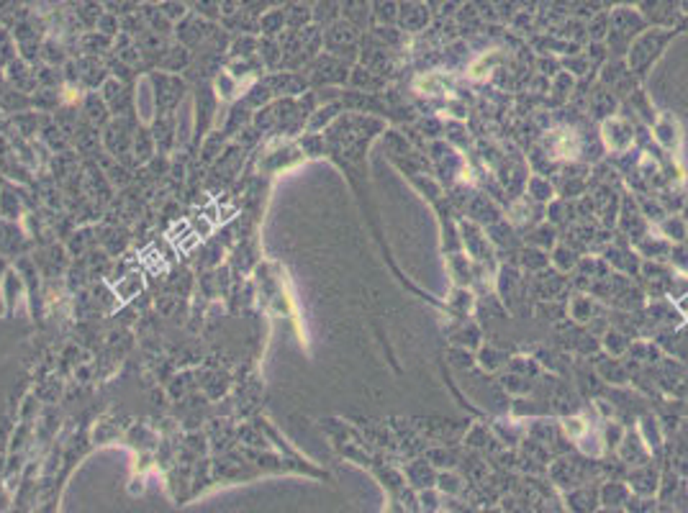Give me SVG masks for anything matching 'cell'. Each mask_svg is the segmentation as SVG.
<instances>
[{"label": "cell", "mask_w": 688, "mask_h": 513, "mask_svg": "<svg viewBox=\"0 0 688 513\" xmlns=\"http://www.w3.org/2000/svg\"><path fill=\"white\" fill-rule=\"evenodd\" d=\"M439 485H442V491H449V493H457L460 491V480L457 477H452V475H442L439 477Z\"/></svg>", "instance_id": "cell-10"}, {"label": "cell", "mask_w": 688, "mask_h": 513, "mask_svg": "<svg viewBox=\"0 0 688 513\" xmlns=\"http://www.w3.org/2000/svg\"><path fill=\"white\" fill-rule=\"evenodd\" d=\"M534 236H539V239H531V241H537V244H553L555 241V234H553V229H539Z\"/></svg>", "instance_id": "cell-11"}, {"label": "cell", "mask_w": 688, "mask_h": 513, "mask_svg": "<svg viewBox=\"0 0 688 513\" xmlns=\"http://www.w3.org/2000/svg\"><path fill=\"white\" fill-rule=\"evenodd\" d=\"M642 29V21L640 15H635L627 8H619L616 13L611 15V26H609V46H611L614 54H621L627 49V44L632 41L637 31Z\"/></svg>", "instance_id": "cell-1"}, {"label": "cell", "mask_w": 688, "mask_h": 513, "mask_svg": "<svg viewBox=\"0 0 688 513\" xmlns=\"http://www.w3.org/2000/svg\"><path fill=\"white\" fill-rule=\"evenodd\" d=\"M529 187H531V193H534V198H539V201H547V198H553V187L545 185V182H542L539 178L531 180Z\"/></svg>", "instance_id": "cell-6"}, {"label": "cell", "mask_w": 688, "mask_h": 513, "mask_svg": "<svg viewBox=\"0 0 688 513\" xmlns=\"http://www.w3.org/2000/svg\"><path fill=\"white\" fill-rule=\"evenodd\" d=\"M421 500H424V506H429V508H434V503H437L434 493H424V495H421Z\"/></svg>", "instance_id": "cell-13"}, {"label": "cell", "mask_w": 688, "mask_h": 513, "mask_svg": "<svg viewBox=\"0 0 688 513\" xmlns=\"http://www.w3.org/2000/svg\"><path fill=\"white\" fill-rule=\"evenodd\" d=\"M565 429H568V434H576L578 437V434L583 432V424H581V418H568V421H565Z\"/></svg>", "instance_id": "cell-12"}, {"label": "cell", "mask_w": 688, "mask_h": 513, "mask_svg": "<svg viewBox=\"0 0 688 513\" xmlns=\"http://www.w3.org/2000/svg\"><path fill=\"white\" fill-rule=\"evenodd\" d=\"M375 8H378V11H375V15H378V18H381V21H388V23H393V21H396V6H393V3H390V0H381V3H378V6H375Z\"/></svg>", "instance_id": "cell-5"}, {"label": "cell", "mask_w": 688, "mask_h": 513, "mask_svg": "<svg viewBox=\"0 0 688 513\" xmlns=\"http://www.w3.org/2000/svg\"><path fill=\"white\" fill-rule=\"evenodd\" d=\"M555 262H557V267L570 269V267H573V265H576V254L570 252V249H565V246H562V249H557V252H555Z\"/></svg>", "instance_id": "cell-7"}, {"label": "cell", "mask_w": 688, "mask_h": 513, "mask_svg": "<svg viewBox=\"0 0 688 513\" xmlns=\"http://www.w3.org/2000/svg\"><path fill=\"white\" fill-rule=\"evenodd\" d=\"M401 23H404L406 29L409 31H419V29H424L429 23V8H424V6H404V11H401Z\"/></svg>", "instance_id": "cell-3"}, {"label": "cell", "mask_w": 688, "mask_h": 513, "mask_svg": "<svg viewBox=\"0 0 688 513\" xmlns=\"http://www.w3.org/2000/svg\"><path fill=\"white\" fill-rule=\"evenodd\" d=\"M663 229H666V234L670 239H683V236H686V229H683V223L678 221V218H670V221H666V226H663Z\"/></svg>", "instance_id": "cell-8"}, {"label": "cell", "mask_w": 688, "mask_h": 513, "mask_svg": "<svg viewBox=\"0 0 688 513\" xmlns=\"http://www.w3.org/2000/svg\"><path fill=\"white\" fill-rule=\"evenodd\" d=\"M621 336L619 334H606V349L611 352L614 349V354H619L624 347H627V342H619Z\"/></svg>", "instance_id": "cell-9"}, {"label": "cell", "mask_w": 688, "mask_h": 513, "mask_svg": "<svg viewBox=\"0 0 688 513\" xmlns=\"http://www.w3.org/2000/svg\"><path fill=\"white\" fill-rule=\"evenodd\" d=\"M627 488L624 485H619V483H609L604 488V493H601V503H606V506H621V503H627Z\"/></svg>", "instance_id": "cell-4"}, {"label": "cell", "mask_w": 688, "mask_h": 513, "mask_svg": "<svg viewBox=\"0 0 688 513\" xmlns=\"http://www.w3.org/2000/svg\"><path fill=\"white\" fill-rule=\"evenodd\" d=\"M604 139L609 142V147L624 149L627 144H632V128L621 121H606L604 124Z\"/></svg>", "instance_id": "cell-2"}]
</instances>
